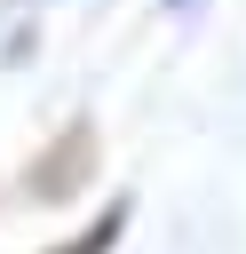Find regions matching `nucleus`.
Here are the masks:
<instances>
[{"label":"nucleus","instance_id":"1","mask_svg":"<svg viewBox=\"0 0 246 254\" xmlns=\"http://www.w3.org/2000/svg\"><path fill=\"white\" fill-rule=\"evenodd\" d=\"M111 230H119V214H111V222H95V230H87V238H71V246H63V254H103V246H111Z\"/></svg>","mask_w":246,"mask_h":254}]
</instances>
